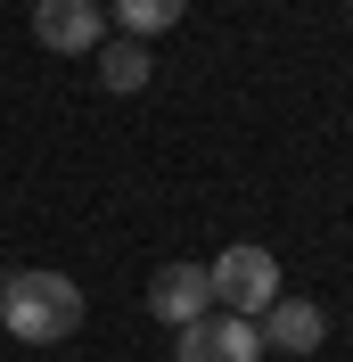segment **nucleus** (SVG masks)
I'll return each instance as SVG.
<instances>
[{"instance_id": "nucleus-1", "label": "nucleus", "mask_w": 353, "mask_h": 362, "mask_svg": "<svg viewBox=\"0 0 353 362\" xmlns=\"http://www.w3.org/2000/svg\"><path fill=\"white\" fill-rule=\"evenodd\" d=\"M0 329L17 346H66L83 329V288L66 272H17L0 280Z\"/></svg>"}, {"instance_id": "nucleus-2", "label": "nucleus", "mask_w": 353, "mask_h": 362, "mask_svg": "<svg viewBox=\"0 0 353 362\" xmlns=\"http://www.w3.org/2000/svg\"><path fill=\"white\" fill-rule=\"evenodd\" d=\"M205 280H214V296L239 321H263V305L280 296V255L271 247H222L214 264H205Z\"/></svg>"}, {"instance_id": "nucleus-3", "label": "nucleus", "mask_w": 353, "mask_h": 362, "mask_svg": "<svg viewBox=\"0 0 353 362\" xmlns=\"http://www.w3.org/2000/svg\"><path fill=\"white\" fill-rule=\"evenodd\" d=\"M173 362H263V338H255V321H239V313H198L181 329Z\"/></svg>"}, {"instance_id": "nucleus-4", "label": "nucleus", "mask_w": 353, "mask_h": 362, "mask_svg": "<svg viewBox=\"0 0 353 362\" xmlns=\"http://www.w3.org/2000/svg\"><path fill=\"white\" fill-rule=\"evenodd\" d=\"M255 338H263V354H321L329 313H321V305H304V296H271L263 321H255Z\"/></svg>"}, {"instance_id": "nucleus-5", "label": "nucleus", "mask_w": 353, "mask_h": 362, "mask_svg": "<svg viewBox=\"0 0 353 362\" xmlns=\"http://www.w3.org/2000/svg\"><path fill=\"white\" fill-rule=\"evenodd\" d=\"M33 42L74 58V49H99L107 25H99V0H33Z\"/></svg>"}, {"instance_id": "nucleus-6", "label": "nucleus", "mask_w": 353, "mask_h": 362, "mask_svg": "<svg viewBox=\"0 0 353 362\" xmlns=\"http://www.w3.org/2000/svg\"><path fill=\"white\" fill-rule=\"evenodd\" d=\"M205 305H214V280H205V264H156V280H148V313H156V321L189 329Z\"/></svg>"}, {"instance_id": "nucleus-7", "label": "nucleus", "mask_w": 353, "mask_h": 362, "mask_svg": "<svg viewBox=\"0 0 353 362\" xmlns=\"http://www.w3.org/2000/svg\"><path fill=\"white\" fill-rule=\"evenodd\" d=\"M90 58H99V83H107L115 99L148 90V42H124V33H115V42H99Z\"/></svg>"}, {"instance_id": "nucleus-8", "label": "nucleus", "mask_w": 353, "mask_h": 362, "mask_svg": "<svg viewBox=\"0 0 353 362\" xmlns=\"http://www.w3.org/2000/svg\"><path fill=\"white\" fill-rule=\"evenodd\" d=\"M189 17V0H115V25H124V42H148V33H173Z\"/></svg>"}]
</instances>
